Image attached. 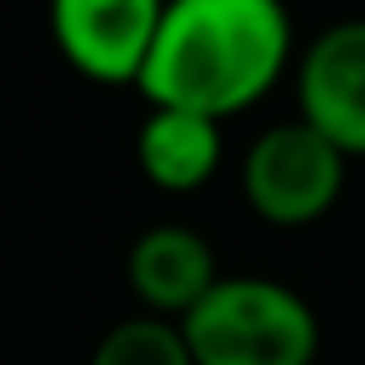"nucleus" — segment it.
<instances>
[{
    "instance_id": "obj_3",
    "label": "nucleus",
    "mask_w": 365,
    "mask_h": 365,
    "mask_svg": "<svg viewBox=\"0 0 365 365\" xmlns=\"http://www.w3.org/2000/svg\"><path fill=\"white\" fill-rule=\"evenodd\" d=\"M345 165L350 160L305 120H275L245 145L240 195L265 225L300 230L335 210L345 190Z\"/></svg>"
},
{
    "instance_id": "obj_8",
    "label": "nucleus",
    "mask_w": 365,
    "mask_h": 365,
    "mask_svg": "<svg viewBox=\"0 0 365 365\" xmlns=\"http://www.w3.org/2000/svg\"><path fill=\"white\" fill-rule=\"evenodd\" d=\"M86 365H195V360H190L175 320H155V315L135 310L96 340Z\"/></svg>"
},
{
    "instance_id": "obj_4",
    "label": "nucleus",
    "mask_w": 365,
    "mask_h": 365,
    "mask_svg": "<svg viewBox=\"0 0 365 365\" xmlns=\"http://www.w3.org/2000/svg\"><path fill=\"white\" fill-rule=\"evenodd\" d=\"M295 120L345 160H365V21L315 31L295 61Z\"/></svg>"
},
{
    "instance_id": "obj_2",
    "label": "nucleus",
    "mask_w": 365,
    "mask_h": 365,
    "mask_svg": "<svg viewBox=\"0 0 365 365\" xmlns=\"http://www.w3.org/2000/svg\"><path fill=\"white\" fill-rule=\"evenodd\" d=\"M195 365H315V305L270 275H220L215 290L180 320Z\"/></svg>"
},
{
    "instance_id": "obj_6",
    "label": "nucleus",
    "mask_w": 365,
    "mask_h": 365,
    "mask_svg": "<svg viewBox=\"0 0 365 365\" xmlns=\"http://www.w3.org/2000/svg\"><path fill=\"white\" fill-rule=\"evenodd\" d=\"M220 280L215 245L180 220L145 225L125 250V285L140 300V315L155 320H185Z\"/></svg>"
},
{
    "instance_id": "obj_7",
    "label": "nucleus",
    "mask_w": 365,
    "mask_h": 365,
    "mask_svg": "<svg viewBox=\"0 0 365 365\" xmlns=\"http://www.w3.org/2000/svg\"><path fill=\"white\" fill-rule=\"evenodd\" d=\"M225 160V135L205 115L185 110H150L135 130V165L165 195L200 190Z\"/></svg>"
},
{
    "instance_id": "obj_5",
    "label": "nucleus",
    "mask_w": 365,
    "mask_h": 365,
    "mask_svg": "<svg viewBox=\"0 0 365 365\" xmlns=\"http://www.w3.org/2000/svg\"><path fill=\"white\" fill-rule=\"evenodd\" d=\"M160 16V0H61L51 36L76 76L96 86H140Z\"/></svg>"
},
{
    "instance_id": "obj_1",
    "label": "nucleus",
    "mask_w": 365,
    "mask_h": 365,
    "mask_svg": "<svg viewBox=\"0 0 365 365\" xmlns=\"http://www.w3.org/2000/svg\"><path fill=\"white\" fill-rule=\"evenodd\" d=\"M295 56L290 16L275 0H175L160 16L140 96L150 110L230 120L260 106Z\"/></svg>"
}]
</instances>
